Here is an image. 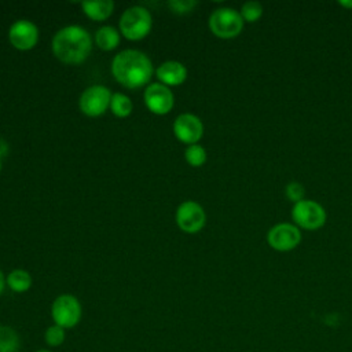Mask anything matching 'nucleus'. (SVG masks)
<instances>
[{"label": "nucleus", "instance_id": "1", "mask_svg": "<svg viewBox=\"0 0 352 352\" xmlns=\"http://www.w3.org/2000/svg\"><path fill=\"white\" fill-rule=\"evenodd\" d=\"M113 77L129 89L148 84L154 69L150 58L139 50H124L111 60Z\"/></svg>", "mask_w": 352, "mask_h": 352}, {"label": "nucleus", "instance_id": "2", "mask_svg": "<svg viewBox=\"0 0 352 352\" xmlns=\"http://www.w3.org/2000/svg\"><path fill=\"white\" fill-rule=\"evenodd\" d=\"M52 52L63 63L78 65L84 62L92 50V37L80 25H67L52 37Z\"/></svg>", "mask_w": 352, "mask_h": 352}, {"label": "nucleus", "instance_id": "3", "mask_svg": "<svg viewBox=\"0 0 352 352\" xmlns=\"http://www.w3.org/2000/svg\"><path fill=\"white\" fill-rule=\"evenodd\" d=\"M153 26V16L146 7L132 6L120 16V33L128 40H142Z\"/></svg>", "mask_w": 352, "mask_h": 352}, {"label": "nucleus", "instance_id": "4", "mask_svg": "<svg viewBox=\"0 0 352 352\" xmlns=\"http://www.w3.org/2000/svg\"><path fill=\"white\" fill-rule=\"evenodd\" d=\"M210 32L220 38H234L243 30L245 21L241 12L231 7H220L212 11L208 21Z\"/></svg>", "mask_w": 352, "mask_h": 352}, {"label": "nucleus", "instance_id": "5", "mask_svg": "<svg viewBox=\"0 0 352 352\" xmlns=\"http://www.w3.org/2000/svg\"><path fill=\"white\" fill-rule=\"evenodd\" d=\"M51 318L54 324H58L65 330L76 327L82 318L80 300L69 293L59 294L51 304Z\"/></svg>", "mask_w": 352, "mask_h": 352}, {"label": "nucleus", "instance_id": "6", "mask_svg": "<svg viewBox=\"0 0 352 352\" xmlns=\"http://www.w3.org/2000/svg\"><path fill=\"white\" fill-rule=\"evenodd\" d=\"M327 213L324 208L314 199H302L297 204H293L292 208V220L300 230L315 231L324 226Z\"/></svg>", "mask_w": 352, "mask_h": 352}, {"label": "nucleus", "instance_id": "7", "mask_svg": "<svg viewBox=\"0 0 352 352\" xmlns=\"http://www.w3.org/2000/svg\"><path fill=\"white\" fill-rule=\"evenodd\" d=\"M111 95L110 89L104 85H91L80 95L78 107L88 117L102 116L110 107Z\"/></svg>", "mask_w": 352, "mask_h": 352}, {"label": "nucleus", "instance_id": "8", "mask_svg": "<svg viewBox=\"0 0 352 352\" xmlns=\"http://www.w3.org/2000/svg\"><path fill=\"white\" fill-rule=\"evenodd\" d=\"M268 245L276 252H290L301 242V231L294 223H278L267 232Z\"/></svg>", "mask_w": 352, "mask_h": 352}, {"label": "nucleus", "instance_id": "9", "mask_svg": "<svg viewBox=\"0 0 352 352\" xmlns=\"http://www.w3.org/2000/svg\"><path fill=\"white\" fill-rule=\"evenodd\" d=\"M176 224L186 234H197L206 224V213L195 201H184L176 209Z\"/></svg>", "mask_w": 352, "mask_h": 352}, {"label": "nucleus", "instance_id": "10", "mask_svg": "<svg viewBox=\"0 0 352 352\" xmlns=\"http://www.w3.org/2000/svg\"><path fill=\"white\" fill-rule=\"evenodd\" d=\"M144 104L146 107L158 116L168 114L175 103L173 92L169 87L161 84V82H151L146 87L143 94Z\"/></svg>", "mask_w": 352, "mask_h": 352}, {"label": "nucleus", "instance_id": "11", "mask_svg": "<svg viewBox=\"0 0 352 352\" xmlns=\"http://www.w3.org/2000/svg\"><path fill=\"white\" fill-rule=\"evenodd\" d=\"M173 133L182 143L187 146L195 144L204 135V124L201 118L192 113H182L173 121Z\"/></svg>", "mask_w": 352, "mask_h": 352}, {"label": "nucleus", "instance_id": "12", "mask_svg": "<svg viewBox=\"0 0 352 352\" xmlns=\"http://www.w3.org/2000/svg\"><path fill=\"white\" fill-rule=\"evenodd\" d=\"M8 40L16 50H32L38 41V28L32 21L18 19L8 29Z\"/></svg>", "mask_w": 352, "mask_h": 352}, {"label": "nucleus", "instance_id": "13", "mask_svg": "<svg viewBox=\"0 0 352 352\" xmlns=\"http://www.w3.org/2000/svg\"><path fill=\"white\" fill-rule=\"evenodd\" d=\"M158 82L169 85H180L187 78V67L179 60H166L155 70Z\"/></svg>", "mask_w": 352, "mask_h": 352}, {"label": "nucleus", "instance_id": "14", "mask_svg": "<svg viewBox=\"0 0 352 352\" xmlns=\"http://www.w3.org/2000/svg\"><path fill=\"white\" fill-rule=\"evenodd\" d=\"M81 8L84 14L94 21H104L107 19L113 10L114 1L111 0H99V1H82Z\"/></svg>", "mask_w": 352, "mask_h": 352}, {"label": "nucleus", "instance_id": "15", "mask_svg": "<svg viewBox=\"0 0 352 352\" xmlns=\"http://www.w3.org/2000/svg\"><path fill=\"white\" fill-rule=\"evenodd\" d=\"M120 32L110 25L99 28L95 33V44L104 51H111L120 44Z\"/></svg>", "mask_w": 352, "mask_h": 352}, {"label": "nucleus", "instance_id": "16", "mask_svg": "<svg viewBox=\"0 0 352 352\" xmlns=\"http://www.w3.org/2000/svg\"><path fill=\"white\" fill-rule=\"evenodd\" d=\"M32 275L21 268L12 270L7 276H6V283L12 290L14 293H25L30 289L32 286Z\"/></svg>", "mask_w": 352, "mask_h": 352}, {"label": "nucleus", "instance_id": "17", "mask_svg": "<svg viewBox=\"0 0 352 352\" xmlns=\"http://www.w3.org/2000/svg\"><path fill=\"white\" fill-rule=\"evenodd\" d=\"M21 337L18 331L7 324H0V352H19Z\"/></svg>", "mask_w": 352, "mask_h": 352}, {"label": "nucleus", "instance_id": "18", "mask_svg": "<svg viewBox=\"0 0 352 352\" xmlns=\"http://www.w3.org/2000/svg\"><path fill=\"white\" fill-rule=\"evenodd\" d=\"M133 104L132 100L129 99V96H126L125 94L121 92H116L111 95V100H110V110L114 116L124 118L128 117L132 113Z\"/></svg>", "mask_w": 352, "mask_h": 352}, {"label": "nucleus", "instance_id": "19", "mask_svg": "<svg viewBox=\"0 0 352 352\" xmlns=\"http://www.w3.org/2000/svg\"><path fill=\"white\" fill-rule=\"evenodd\" d=\"M241 12V16L245 22H249V23H253L256 21H258L261 16H263V12H264V8H263V4L260 1H256V0H249V1H245L239 10Z\"/></svg>", "mask_w": 352, "mask_h": 352}, {"label": "nucleus", "instance_id": "20", "mask_svg": "<svg viewBox=\"0 0 352 352\" xmlns=\"http://www.w3.org/2000/svg\"><path fill=\"white\" fill-rule=\"evenodd\" d=\"M184 158L188 165L198 168L206 162L208 155H206V150L201 144L195 143V144L187 146V148L184 150Z\"/></svg>", "mask_w": 352, "mask_h": 352}, {"label": "nucleus", "instance_id": "21", "mask_svg": "<svg viewBox=\"0 0 352 352\" xmlns=\"http://www.w3.org/2000/svg\"><path fill=\"white\" fill-rule=\"evenodd\" d=\"M66 340V330L58 324H51L44 331V342L50 348L60 346Z\"/></svg>", "mask_w": 352, "mask_h": 352}, {"label": "nucleus", "instance_id": "22", "mask_svg": "<svg viewBox=\"0 0 352 352\" xmlns=\"http://www.w3.org/2000/svg\"><path fill=\"white\" fill-rule=\"evenodd\" d=\"M285 195L289 201H292L293 204H297L305 199V188L298 182H290L285 187Z\"/></svg>", "mask_w": 352, "mask_h": 352}, {"label": "nucleus", "instance_id": "23", "mask_svg": "<svg viewBox=\"0 0 352 352\" xmlns=\"http://www.w3.org/2000/svg\"><path fill=\"white\" fill-rule=\"evenodd\" d=\"M198 3L195 0H170L168 1V7L176 14H187L195 8Z\"/></svg>", "mask_w": 352, "mask_h": 352}, {"label": "nucleus", "instance_id": "24", "mask_svg": "<svg viewBox=\"0 0 352 352\" xmlns=\"http://www.w3.org/2000/svg\"><path fill=\"white\" fill-rule=\"evenodd\" d=\"M8 153H10V146H8L7 140L0 138V160L6 158L8 155Z\"/></svg>", "mask_w": 352, "mask_h": 352}, {"label": "nucleus", "instance_id": "25", "mask_svg": "<svg viewBox=\"0 0 352 352\" xmlns=\"http://www.w3.org/2000/svg\"><path fill=\"white\" fill-rule=\"evenodd\" d=\"M6 276H4V274H3V271L0 270V296L3 294V292H4V287H6Z\"/></svg>", "mask_w": 352, "mask_h": 352}, {"label": "nucleus", "instance_id": "26", "mask_svg": "<svg viewBox=\"0 0 352 352\" xmlns=\"http://www.w3.org/2000/svg\"><path fill=\"white\" fill-rule=\"evenodd\" d=\"M338 4H340L341 7H344V8L352 10V1H351V0H342V1H338Z\"/></svg>", "mask_w": 352, "mask_h": 352}, {"label": "nucleus", "instance_id": "27", "mask_svg": "<svg viewBox=\"0 0 352 352\" xmlns=\"http://www.w3.org/2000/svg\"><path fill=\"white\" fill-rule=\"evenodd\" d=\"M34 352H52L51 349H47V348H43V349H37V351H34Z\"/></svg>", "mask_w": 352, "mask_h": 352}, {"label": "nucleus", "instance_id": "28", "mask_svg": "<svg viewBox=\"0 0 352 352\" xmlns=\"http://www.w3.org/2000/svg\"><path fill=\"white\" fill-rule=\"evenodd\" d=\"M1 168H3V164H1V160H0V170H1Z\"/></svg>", "mask_w": 352, "mask_h": 352}]
</instances>
